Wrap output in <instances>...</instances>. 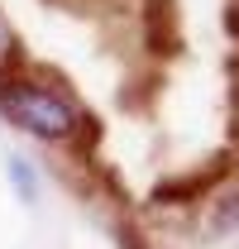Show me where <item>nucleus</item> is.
Returning a JSON list of instances; mask_svg holds the SVG:
<instances>
[{"mask_svg":"<svg viewBox=\"0 0 239 249\" xmlns=\"http://www.w3.org/2000/svg\"><path fill=\"white\" fill-rule=\"evenodd\" d=\"M0 115L34 139H67L77 129V110L58 91L34 87V82H5L0 87Z\"/></svg>","mask_w":239,"mask_h":249,"instance_id":"nucleus-1","label":"nucleus"},{"mask_svg":"<svg viewBox=\"0 0 239 249\" xmlns=\"http://www.w3.org/2000/svg\"><path fill=\"white\" fill-rule=\"evenodd\" d=\"M206 240H225V235H235L239 230V187L235 192H225V196H215V206H210L206 216Z\"/></svg>","mask_w":239,"mask_h":249,"instance_id":"nucleus-2","label":"nucleus"},{"mask_svg":"<svg viewBox=\"0 0 239 249\" xmlns=\"http://www.w3.org/2000/svg\"><path fill=\"white\" fill-rule=\"evenodd\" d=\"M10 178L19 182V196H24V201H34V173L19 163V158H10Z\"/></svg>","mask_w":239,"mask_h":249,"instance_id":"nucleus-3","label":"nucleus"},{"mask_svg":"<svg viewBox=\"0 0 239 249\" xmlns=\"http://www.w3.org/2000/svg\"><path fill=\"white\" fill-rule=\"evenodd\" d=\"M230 24H235V34H239V5H235V10H230Z\"/></svg>","mask_w":239,"mask_h":249,"instance_id":"nucleus-4","label":"nucleus"},{"mask_svg":"<svg viewBox=\"0 0 239 249\" xmlns=\"http://www.w3.org/2000/svg\"><path fill=\"white\" fill-rule=\"evenodd\" d=\"M0 48H5V29H0Z\"/></svg>","mask_w":239,"mask_h":249,"instance_id":"nucleus-5","label":"nucleus"}]
</instances>
